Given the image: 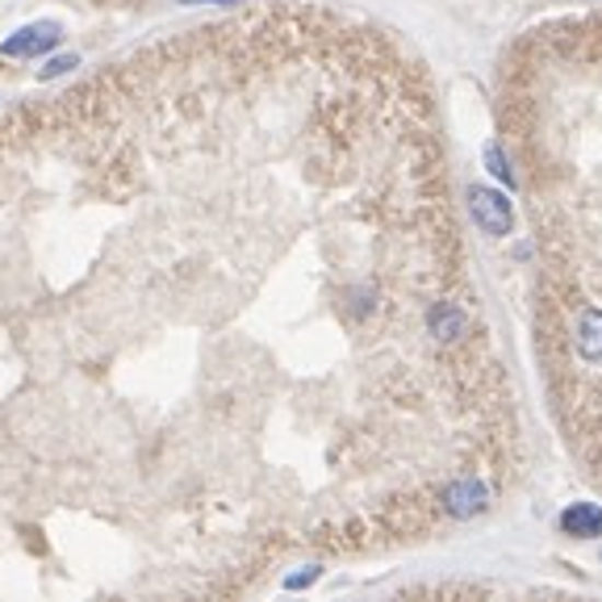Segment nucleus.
Wrapping results in <instances>:
<instances>
[{
    "instance_id": "nucleus-1",
    "label": "nucleus",
    "mask_w": 602,
    "mask_h": 602,
    "mask_svg": "<svg viewBox=\"0 0 602 602\" xmlns=\"http://www.w3.org/2000/svg\"><path fill=\"white\" fill-rule=\"evenodd\" d=\"M55 38H59V25H25V30H18V38H9L0 47V59H34V55L55 47Z\"/></svg>"
},
{
    "instance_id": "nucleus-2",
    "label": "nucleus",
    "mask_w": 602,
    "mask_h": 602,
    "mask_svg": "<svg viewBox=\"0 0 602 602\" xmlns=\"http://www.w3.org/2000/svg\"><path fill=\"white\" fill-rule=\"evenodd\" d=\"M68 68H76V59H55V63H50L43 76H59V71H68Z\"/></svg>"
}]
</instances>
